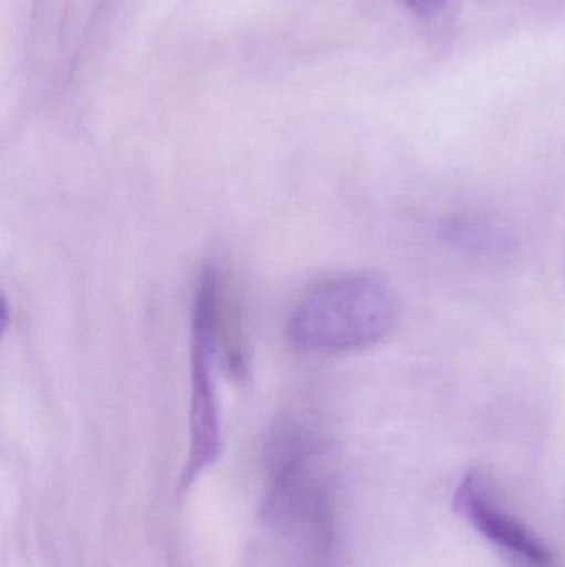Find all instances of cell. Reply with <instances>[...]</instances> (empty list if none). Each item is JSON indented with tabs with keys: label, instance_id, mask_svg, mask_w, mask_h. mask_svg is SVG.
<instances>
[{
	"label": "cell",
	"instance_id": "1",
	"mask_svg": "<svg viewBox=\"0 0 565 567\" xmlns=\"http://www.w3.org/2000/svg\"><path fill=\"white\" fill-rule=\"evenodd\" d=\"M397 316L394 292L384 279L350 275L308 290L289 320L292 346L308 355H337L380 342Z\"/></svg>",
	"mask_w": 565,
	"mask_h": 567
},
{
	"label": "cell",
	"instance_id": "2",
	"mask_svg": "<svg viewBox=\"0 0 565 567\" xmlns=\"http://www.w3.org/2000/svg\"><path fill=\"white\" fill-rule=\"evenodd\" d=\"M222 279L216 265L201 269L192 296L191 395H189V455L182 472V488L192 485L221 453L216 367L221 360Z\"/></svg>",
	"mask_w": 565,
	"mask_h": 567
},
{
	"label": "cell",
	"instance_id": "3",
	"mask_svg": "<svg viewBox=\"0 0 565 567\" xmlns=\"http://www.w3.org/2000/svg\"><path fill=\"white\" fill-rule=\"evenodd\" d=\"M453 506L478 535L514 565L559 567L550 546L500 505L493 483L483 472L471 470L463 476L454 489Z\"/></svg>",
	"mask_w": 565,
	"mask_h": 567
},
{
	"label": "cell",
	"instance_id": "4",
	"mask_svg": "<svg viewBox=\"0 0 565 567\" xmlns=\"http://www.w3.org/2000/svg\"><path fill=\"white\" fill-rule=\"evenodd\" d=\"M440 233L448 245L477 258H503L514 246L510 229L481 213H460L448 218Z\"/></svg>",
	"mask_w": 565,
	"mask_h": 567
},
{
	"label": "cell",
	"instance_id": "5",
	"mask_svg": "<svg viewBox=\"0 0 565 567\" xmlns=\"http://www.w3.org/2000/svg\"><path fill=\"white\" fill-rule=\"evenodd\" d=\"M404 2L415 16L430 19V17L438 16L441 10L447 9L450 0H404Z\"/></svg>",
	"mask_w": 565,
	"mask_h": 567
}]
</instances>
